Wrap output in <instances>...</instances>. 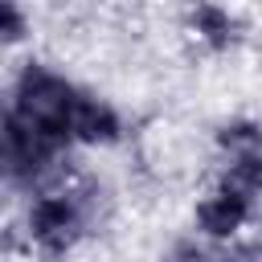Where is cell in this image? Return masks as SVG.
<instances>
[{
    "instance_id": "cell-1",
    "label": "cell",
    "mask_w": 262,
    "mask_h": 262,
    "mask_svg": "<svg viewBox=\"0 0 262 262\" xmlns=\"http://www.w3.org/2000/svg\"><path fill=\"white\" fill-rule=\"evenodd\" d=\"M90 90L74 86L66 74L41 66V61H25L12 78V94H8V111L20 115L25 123H33L37 131L61 139L66 147H74V119L82 111Z\"/></svg>"
},
{
    "instance_id": "cell-2",
    "label": "cell",
    "mask_w": 262,
    "mask_h": 262,
    "mask_svg": "<svg viewBox=\"0 0 262 262\" xmlns=\"http://www.w3.org/2000/svg\"><path fill=\"white\" fill-rule=\"evenodd\" d=\"M98 221L94 188H57L37 192L25 209V237L41 258H66Z\"/></svg>"
},
{
    "instance_id": "cell-3",
    "label": "cell",
    "mask_w": 262,
    "mask_h": 262,
    "mask_svg": "<svg viewBox=\"0 0 262 262\" xmlns=\"http://www.w3.org/2000/svg\"><path fill=\"white\" fill-rule=\"evenodd\" d=\"M66 143L37 131L33 123H25L20 115L4 111V123H0V168H4V180L12 188H25V192H37L41 184H49L53 176H61V160H66Z\"/></svg>"
},
{
    "instance_id": "cell-4",
    "label": "cell",
    "mask_w": 262,
    "mask_h": 262,
    "mask_svg": "<svg viewBox=\"0 0 262 262\" xmlns=\"http://www.w3.org/2000/svg\"><path fill=\"white\" fill-rule=\"evenodd\" d=\"M250 217H254V201L225 188V184H217L213 192H205L196 201V229L209 242H233Z\"/></svg>"
},
{
    "instance_id": "cell-5",
    "label": "cell",
    "mask_w": 262,
    "mask_h": 262,
    "mask_svg": "<svg viewBox=\"0 0 262 262\" xmlns=\"http://www.w3.org/2000/svg\"><path fill=\"white\" fill-rule=\"evenodd\" d=\"M184 20H188V33H192L205 49H213V53L233 49V45L242 41V20H237L225 4H217V0H192L188 12H184Z\"/></svg>"
},
{
    "instance_id": "cell-6",
    "label": "cell",
    "mask_w": 262,
    "mask_h": 262,
    "mask_svg": "<svg viewBox=\"0 0 262 262\" xmlns=\"http://www.w3.org/2000/svg\"><path fill=\"white\" fill-rule=\"evenodd\" d=\"M217 184L258 201L262 196V151H246V156H225V168L217 176Z\"/></svg>"
},
{
    "instance_id": "cell-7",
    "label": "cell",
    "mask_w": 262,
    "mask_h": 262,
    "mask_svg": "<svg viewBox=\"0 0 262 262\" xmlns=\"http://www.w3.org/2000/svg\"><path fill=\"white\" fill-rule=\"evenodd\" d=\"M217 147L221 156H246L262 151V123L258 119H229L217 127Z\"/></svg>"
},
{
    "instance_id": "cell-8",
    "label": "cell",
    "mask_w": 262,
    "mask_h": 262,
    "mask_svg": "<svg viewBox=\"0 0 262 262\" xmlns=\"http://www.w3.org/2000/svg\"><path fill=\"white\" fill-rule=\"evenodd\" d=\"M25 33H29V20H25L20 4L16 0H0V41L4 45H20Z\"/></svg>"
},
{
    "instance_id": "cell-9",
    "label": "cell",
    "mask_w": 262,
    "mask_h": 262,
    "mask_svg": "<svg viewBox=\"0 0 262 262\" xmlns=\"http://www.w3.org/2000/svg\"><path fill=\"white\" fill-rule=\"evenodd\" d=\"M160 262H213V246L205 242H192V237H180Z\"/></svg>"
}]
</instances>
